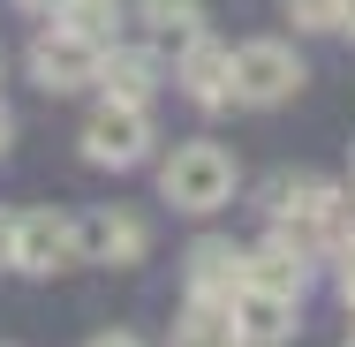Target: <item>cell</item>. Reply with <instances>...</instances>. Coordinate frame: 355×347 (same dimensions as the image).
<instances>
[{"mask_svg":"<svg viewBox=\"0 0 355 347\" xmlns=\"http://www.w3.org/2000/svg\"><path fill=\"white\" fill-rule=\"evenodd\" d=\"M265 211H272V234H280L287 249H302V257H318V249L348 226L340 189H333V181H310V174H280V181L265 189Z\"/></svg>","mask_w":355,"mask_h":347,"instance_id":"1","label":"cell"},{"mask_svg":"<svg viewBox=\"0 0 355 347\" xmlns=\"http://www.w3.org/2000/svg\"><path fill=\"white\" fill-rule=\"evenodd\" d=\"M159 197L174 211H219L234 197V159L219 151V143H174V159L159 166Z\"/></svg>","mask_w":355,"mask_h":347,"instance_id":"2","label":"cell"},{"mask_svg":"<svg viewBox=\"0 0 355 347\" xmlns=\"http://www.w3.org/2000/svg\"><path fill=\"white\" fill-rule=\"evenodd\" d=\"M302 91V53L280 46V38H250L234 46V98L242 106H280Z\"/></svg>","mask_w":355,"mask_h":347,"instance_id":"3","label":"cell"},{"mask_svg":"<svg viewBox=\"0 0 355 347\" xmlns=\"http://www.w3.org/2000/svg\"><path fill=\"white\" fill-rule=\"evenodd\" d=\"M151 151V114L144 106H98L83 121V159L91 166H144Z\"/></svg>","mask_w":355,"mask_h":347,"instance_id":"4","label":"cell"},{"mask_svg":"<svg viewBox=\"0 0 355 347\" xmlns=\"http://www.w3.org/2000/svg\"><path fill=\"white\" fill-rule=\"evenodd\" d=\"M61 265H83L76 219H61V211H15V272L46 279V272H61Z\"/></svg>","mask_w":355,"mask_h":347,"instance_id":"5","label":"cell"},{"mask_svg":"<svg viewBox=\"0 0 355 347\" xmlns=\"http://www.w3.org/2000/svg\"><path fill=\"white\" fill-rule=\"evenodd\" d=\"M98 53L106 46H91V38H76V30H38L31 38V75L46 83V91H83V83H98Z\"/></svg>","mask_w":355,"mask_h":347,"instance_id":"6","label":"cell"},{"mask_svg":"<svg viewBox=\"0 0 355 347\" xmlns=\"http://www.w3.org/2000/svg\"><path fill=\"white\" fill-rule=\"evenodd\" d=\"M76 249H83V265H144V249H151V226H144L137 211H91V219H76Z\"/></svg>","mask_w":355,"mask_h":347,"instance_id":"7","label":"cell"},{"mask_svg":"<svg viewBox=\"0 0 355 347\" xmlns=\"http://www.w3.org/2000/svg\"><path fill=\"white\" fill-rule=\"evenodd\" d=\"M234 332H242V347H280L287 332H295V294L242 287V294H234Z\"/></svg>","mask_w":355,"mask_h":347,"instance_id":"8","label":"cell"},{"mask_svg":"<svg viewBox=\"0 0 355 347\" xmlns=\"http://www.w3.org/2000/svg\"><path fill=\"white\" fill-rule=\"evenodd\" d=\"M250 287V257L234 242H197L189 249V294H212V302H234Z\"/></svg>","mask_w":355,"mask_h":347,"instance_id":"9","label":"cell"},{"mask_svg":"<svg viewBox=\"0 0 355 347\" xmlns=\"http://www.w3.org/2000/svg\"><path fill=\"white\" fill-rule=\"evenodd\" d=\"M98 91H106V106H151V91H159V69H151V53L106 46V53H98Z\"/></svg>","mask_w":355,"mask_h":347,"instance_id":"10","label":"cell"},{"mask_svg":"<svg viewBox=\"0 0 355 347\" xmlns=\"http://www.w3.org/2000/svg\"><path fill=\"white\" fill-rule=\"evenodd\" d=\"M182 91H189L197 106H227V98H234V53L212 46V38L182 46Z\"/></svg>","mask_w":355,"mask_h":347,"instance_id":"11","label":"cell"},{"mask_svg":"<svg viewBox=\"0 0 355 347\" xmlns=\"http://www.w3.org/2000/svg\"><path fill=\"white\" fill-rule=\"evenodd\" d=\"M250 287H265V294H295V302H302V287H310V257L287 249L280 234H272L265 249H250Z\"/></svg>","mask_w":355,"mask_h":347,"instance_id":"12","label":"cell"},{"mask_svg":"<svg viewBox=\"0 0 355 347\" xmlns=\"http://www.w3.org/2000/svg\"><path fill=\"white\" fill-rule=\"evenodd\" d=\"M174 347H242V332H234V302L189 294V317L174 325Z\"/></svg>","mask_w":355,"mask_h":347,"instance_id":"13","label":"cell"},{"mask_svg":"<svg viewBox=\"0 0 355 347\" xmlns=\"http://www.w3.org/2000/svg\"><path fill=\"white\" fill-rule=\"evenodd\" d=\"M144 23L159 46H197L205 38V8L197 0H144Z\"/></svg>","mask_w":355,"mask_h":347,"instance_id":"14","label":"cell"},{"mask_svg":"<svg viewBox=\"0 0 355 347\" xmlns=\"http://www.w3.org/2000/svg\"><path fill=\"white\" fill-rule=\"evenodd\" d=\"M61 30L91 38V46H114V30H121V0H61Z\"/></svg>","mask_w":355,"mask_h":347,"instance_id":"15","label":"cell"},{"mask_svg":"<svg viewBox=\"0 0 355 347\" xmlns=\"http://www.w3.org/2000/svg\"><path fill=\"white\" fill-rule=\"evenodd\" d=\"M280 8L295 30H340V15H348V0H280Z\"/></svg>","mask_w":355,"mask_h":347,"instance_id":"16","label":"cell"},{"mask_svg":"<svg viewBox=\"0 0 355 347\" xmlns=\"http://www.w3.org/2000/svg\"><path fill=\"white\" fill-rule=\"evenodd\" d=\"M0 272H15V211H0Z\"/></svg>","mask_w":355,"mask_h":347,"instance_id":"17","label":"cell"},{"mask_svg":"<svg viewBox=\"0 0 355 347\" xmlns=\"http://www.w3.org/2000/svg\"><path fill=\"white\" fill-rule=\"evenodd\" d=\"M340 302H348V310H355V242H348V249H340Z\"/></svg>","mask_w":355,"mask_h":347,"instance_id":"18","label":"cell"},{"mask_svg":"<svg viewBox=\"0 0 355 347\" xmlns=\"http://www.w3.org/2000/svg\"><path fill=\"white\" fill-rule=\"evenodd\" d=\"M91 347H144V340H129V332H98Z\"/></svg>","mask_w":355,"mask_h":347,"instance_id":"19","label":"cell"},{"mask_svg":"<svg viewBox=\"0 0 355 347\" xmlns=\"http://www.w3.org/2000/svg\"><path fill=\"white\" fill-rule=\"evenodd\" d=\"M8 136H15V121H8V114H0V151H8Z\"/></svg>","mask_w":355,"mask_h":347,"instance_id":"20","label":"cell"},{"mask_svg":"<svg viewBox=\"0 0 355 347\" xmlns=\"http://www.w3.org/2000/svg\"><path fill=\"white\" fill-rule=\"evenodd\" d=\"M340 30H348V38H355V0H348V15H340Z\"/></svg>","mask_w":355,"mask_h":347,"instance_id":"21","label":"cell"},{"mask_svg":"<svg viewBox=\"0 0 355 347\" xmlns=\"http://www.w3.org/2000/svg\"><path fill=\"white\" fill-rule=\"evenodd\" d=\"M23 8H61V0H23Z\"/></svg>","mask_w":355,"mask_h":347,"instance_id":"22","label":"cell"},{"mask_svg":"<svg viewBox=\"0 0 355 347\" xmlns=\"http://www.w3.org/2000/svg\"><path fill=\"white\" fill-rule=\"evenodd\" d=\"M348 347H355V332H348Z\"/></svg>","mask_w":355,"mask_h":347,"instance_id":"23","label":"cell"}]
</instances>
